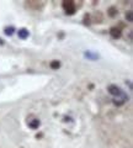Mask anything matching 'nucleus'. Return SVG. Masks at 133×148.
<instances>
[{
    "label": "nucleus",
    "instance_id": "nucleus-1",
    "mask_svg": "<svg viewBox=\"0 0 133 148\" xmlns=\"http://www.w3.org/2000/svg\"><path fill=\"white\" fill-rule=\"evenodd\" d=\"M62 6L68 15H73V14H75V11H76L75 4H74V1H72V0H69V1H63Z\"/></svg>",
    "mask_w": 133,
    "mask_h": 148
},
{
    "label": "nucleus",
    "instance_id": "nucleus-2",
    "mask_svg": "<svg viewBox=\"0 0 133 148\" xmlns=\"http://www.w3.org/2000/svg\"><path fill=\"white\" fill-rule=\"evenodd\" d=\"M107 90H108V92L111 95H113V96H120L121 94H122V90H121V88L120 86H117V85H115V84H111L108 88H107Z\"/></svg>",
    "mask_w": 133,
    "mask_h": 148
},
{
    "label": "nucleus",
    "instance_id": "nucleus-3",
    "mask_svg": "<svg viewBox=\"0 0 133 148\" xmlns=\"http://www.w3.org/2000/svg\"><path fill=\"white\" fill-rule=\"evenodd\" d=\"M110 35H111L112 38H120L122 36V31L120 27H112V29L110 30Z\"/></svg>",
    "mask_w": 133,
    "mask_h": 148
},
{
    "label": "nucleus",
    "instance_id": "nucleus-4",
    "mask_svg": "<svg viewBox=\"0 0 133 148\" xmlns=\"http://www.w3.org/2000/svg\"><path fill=\"white\" fill-rule=\"evenodd\" d=\"M40 125H41L40 120L35 119V120H31V121L29 122V127H30V128H32V130H37V128L40 127Z\"/></svg>",
    "mask_w": 133,
    "mask_h": 148
},
{
    "label": "nucleus",
    "instance_id": "nucleus-5",
    "mask_svg": "<svg viewBox=\"0 0 133 148\" xmlns=\"http://www.w3.org/2000/svg\"><path fill=\"white\" fill-rule=\"evenodd\" d=\"M17 35H19V37L21 40H25V38H27V37H29V31H27L26 29H20L19 30V32H17Z\"/></svg>",
    "mask_w": 133,
    "mask_h": 148
},
{
    "label": "nucleus",
    "instance_id": "nucleus-6",
    "mask_svg": "<svg viewBox=\"0 0 133 148\" xmlns=\"http://www.w3.org/2000/svg\"><path fill=\"white\" fill-rule=\"evenodd\" d=\"M49 67L56 71V69H58L59 67H61V62H59V61H52L51 63H49Z\"/></svg>",
    "mask_w": 133,
    "mask_h": 148
},
{
    "label": "nucleus",
    "instance_id": "nucleus-7",
    "mask_svg": "<svg viewBox=\"0 0 133 148\" xmlns=\"http://www.w3.org/2000/svg\"><path fill=\"white\" fill-rule=\"evenodd\" d=\"M117 9L116 8H113V6H111V8H110L108 9V15L110 16H111V17H115V16H116L117 15Z\"/></svg>",
    "mask_w": 133,
    "mask_h": 148
},
{
    "label": "nucleus",
    "instance_id": "nucleus-8",
    "mask_svg": "<svg viewBox=\"0 0 133 148\" xmlns=\"http://www.w3.org/2000/svg\"><path fill=\"white\" fill-rule=\"evenodd\" d=\"M14 31H15V29H14L12 26H10V27H6V29L4 30V32H5V35H8V36H11V35L14 34Z\"/></svg>",
    "mask_w": 133,
    "mask_h": 148
},
{
    "label": "nucleus",
    "instance_id": "nucleus-9",
    "mask_svg": "<svg viewBox=\"0 0 133 148\" xmlns=\"http://www.w3.org/2000/svg\"><path fill=\"white\" fill-rule=\"evenodd\" d=\"M126 18H127V21H130V22H132V20H133V17H132V11H131V10L126 12Z\"/></svg>",
    "mask_w": 133,
    "mask_h": 148
},
{
    "label": "nucleus",
    "instance_id": "nucleus-10",
    "mask_svg": "<svg viewBox=\"0 0 133 148\" xmlns=\"http://www.w3.org/2000/svg\"><path fill=\"white\" fill-rule=\"evenodd\" d=\"M0 43H3V40L1 38H0Z\"/></svg>",
    "mask_w": 133,
    "mask_h": 148
}]
</instances>
